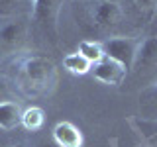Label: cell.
Segmentation results:
<instances>
[{
    "label": "cell",
    "instance_id": "cell-6",
    "mask_svg": "<svg viewBox=\"0 0 157 147\" xmlns=\"http://www.w3.org/2000/svg\"><path fill=\"white\" fill-rule=\"evenodd\" d=\"M90 75L94 77L96 81H100L102 85L120 86L122 82L126 81V77L130 75V71H128L126 67H122L120 63L104 57L102 61H98V63H94V65L90 67Z\"/></svg>",
    "mask_w": 157,
    "mask_h": 147
},
{
    "label": "cell",
    "instance_id": "cell-14",
    "mask_svg": "<svg viewBox=\"0 0 157 147\" xmlns=\"http://www.w3.org/2000/svg\"><path fill=\"white\" fill-rule=\"evenodd\" d=\"M141 106H144L141 118H157V82L141 94Z\"/></svg>",
    "mask_w": 157,
    "mask_h": 147
},
{
    "label": "cell",
    "instance_id": "cell-15",
    "mask_svg": "<svg viewBox=\"0 0 157 147\" xmlns=\"http://www.w3.org/2000/svg\"><path fill=\"white\" fill-rule=\"evenodd\" d=\"M132 2L136 4V8L140 10L141 14H153L155 8H157V0H132Z\"/></svg>",
    "mask_w": 157,
    "mask_h": 147
},
{
    "label": "cell",
    "instance_id": "cell-16",
    "mask_svg": "<svg viewBox=\"0 0 157 147\" xmlns=\"http://www.w3.org/2000/svg\"><path fill=\"white\" fill-rule=\"evenodd\" d=\"M29 2V0H28ZM24 0H0V14L6 16V14H14L18 6H22Z\"/></svg>",
    "mask_w": 157,
    "mask_h": 147
},
{
    "label": "cell",
    "instance_id": "cell-9",
    "mask_svg": "<svg viewBox=\"0 0 157 147\" xmlns=\"http://www.w3.org/2000/svg\"><path fill=\"white\" fill-rule=\"evenodd\" d=\"M132 127L137 135L141 137V143L145 145H157V118H132Z\"/></svg>",
    "mask_w": 157,
    "mask_h": 147
},
{
    "label": "cell",
    "instance_id": "cell-3",
    "mask_svg": "<svg viewBox=\"0 0 157 147\" xmlns=\"http://www.w3.org/2000/svg\"><path fill=\"white\" fill-rule=\"evenodd\" d=\"M124 12L122 6L116 0H92L90 8H88V20L90 26L100 29V32H108L120 26Z\"/></svg>",
    "mask_w": 157,
    "mask_h": 147
},
{
    "label": "cell",
    "instance_id": "cell-10",
    "mask_svg": "<svg viewBox=\"0 0 157 147\" xmlns=\"http://www.w3.org/2000/svg\"><path fill=\"white\" fill-rule=\"evenodd\" d=\"M22 122V108L14 100H4L0 102V130L12 131L16 130Z\"/></svg>",
    "mask_w": 157,
    "mask_h": 147
},
{
    "label": "cell",
    "instance_id": "cell-8",
    "mask_svg": "<svg viewBox=\"0 0 157 147\" xmlns=\"http://www.w3.org/2000/svg\"><path fill=\"white\" fill-rule=\"evenodd\" d=\"M153 67H157V36H149L145 39H140V43H137L134 69L144 71V69H153Z\"/></svg>",
    "mask_w": 157,
    "mask_h": 147
},
{
    "label": "cell",
    "instance_id": "cell-2",
    "mask_svg": "<svg viewBox=\"0 0 157 147\" xmlns=\"http://www.w3.org/2000/svg\"><path fill=\"white\" fill-rule=\"evenodd\" d=\"M59 0H29V22L49 39L57 37Z\"/></svg>",
    "mask_w": 157,
    "mask_h": 147
},
{
    "label": "cell",
    "instance_id": "cell-7",
    "mask_svg": "<svg viewBox=\"0 0 157 147\" xmlns=\"http://www.w3.org/2000/svg\"><path fill=\"white\" fill-rule=\"evenodd\" d=\"M53 143L57 147H82L85 137L73 122H59L53 127Z\"/></svg>",
    "mask_w": 157,
    "mask_h": 147
},
{
    "label": "cell",
    "instance_id": "cell-18",
    "mask_svg": "<svg viewBox=\"0 0 157 147\" xmlns=\"http://www.w3.org/2000/svg\"><path fill=\"white\" fill-rule=\"evenodd\" d=\"M36 147H57L55 143H39V145H36Z\"/></svg>",
    "mask_w": 157,
    "mask_h": 147
},
{
    "label": "cell",
    "instance_id": "cell-13",
    "mask_svg": "<svg viewBox=\"0 0 157 147\" xmlns=\"http://www.w3.org/2000/svg\"><path fill=\"white\" fill-rule=\"evenodd\" d=\"M78 53H81L82 57L86 59L90 65H94V63L102 61L106 55H104V49H102V43L100 41H94V39H82L81 43H78Z\"/></svg>",
    "mask_w": 157,
    "mask_h": 147
},
{
    "label": "cell",
    "instance_id": "cell-12",
    "mask_svg": "<svg viewBox=\"0 0 157 147\" xmlns=\"http://www.w3.org/2000/svg\"><path fill=\"white\" fill-rule=\"evenodd\" d=\"M43 122H45V112H43V108L29 106L26 110H22V122H20V126H24L28 131L39 130V127L43 126Z\"/></svg>",
    "mask_w": 157,
    "mask_h": 147
},
{
    "label": "cell",
    "instance_id": "cell-21",
    "mask_svg": "<svg viewBox=\"0 0 157 147\" xmlns=\"http://www.w3.org/2000/svg\"><path fill=\"white\" fill-rule=\"evenodd\" d=\"M14 147H22V145H14Z\"/></svg>",
    "mask_w": 157,
    "mask_h": 147
},
{
    "label": "cell",
    "instance_id": "cell-1",
    "mask_svg": "<svg viewBox=\"0 0 157 147\" xmlns=\"http://www.w3.org/2000/svg\"><path fill=\"white\" fill-rule=\"evenodd\" d=\"M57 82V69L43 55H26L16 65V85L28 96L49 94Z\"/></svg>",
    "mask_w": 157,
    "mask_h": 147
},
{
    "label": "cell",
    "instance_id": "cell-19",
    "mask_svg": "<svg viewBox=\"0 0 157 147\" xmlns=\"http://www.w3.org/2000/svg\"><path fill=\"white\" fill-rule=\"evenodd\" d=\"M78 2H92V0H78Z\"/></svg>",
    "mask_w": 157,
    "mask_h": 147
},
{
    "label": "cell",
    "instance_id": "cell-5",
    "mask_svg": "<svg viewBox=\"0 0 157 147\" xmlns=\"http://www.w3.org/2000/svg\"><path fill=\"white\" fill-rule=\"evenodd\" d=\"M29 32V24L24 18L14 16L8 20H2L0 24V51L2 53H14L26 43Z\"/></svg>",
    "mask_w": 157,
    "mask_h": 147
},
{
    "label": "cell",
    "instance_id": "cell-4",
    "mask_svg": "<svg viewBox=\"0 0 157 147\" xmlns=\"http://www.w3.org/2000/svg\"><path fill=\"white\" fill-rule=\"evenodd\" d=\"M137 43H140V39H136V37L114 36V37H108V39L102 41V49H104V55L108 59L120 63L122 67H126L128 71H132V69H134Z\"/></svg>",
    "mask_w": 157,
    "mask_h": 147
},
{
    "label": "cell",
    "instance_id": "cell-20",
    "mask_svg": "<svg viewBox=\"0 0 157 147\" xmlns=\"http://www.w3.org/2000/svg\"><path fill=\"white\" fill-rule=\"evenodd\" d=\"M136 147H147V145H145V143H141V145H136Z\"/></svg>",
    "mask_w": 157,
    "mask_h": 147
},
{
    "label": "cell",
    "instance_id": "cell-11",
    "mask_svg": "<svg viewBox=\"0 0 157 147\" xmlns=\"http://www.w3.org/2000/svg\"><path fill=\"white\" fill-rule=\"evenodd\" d=\"M90 67H92V65H90V63H88L78 51L67 53V55L63 57V69H65V71H69L71 75H77V77L88 75V73H90Z\"/></svg>",
    "mask_w": 157,
    "mask_h": 147
},
{
    "label": "cell",
    "instance_id": "cell-17",
    "mask_svg": "<svg viewBox=\"0 0 157 147\" xmlns=\"http://www.w3.org/2000/svg\"><path fill=\"white\" fill-rule=\"evenodd\" d=\"M8 94H10V85H8L6 77L0 75V102L8 100Z\"/></svg>",
    "mask_w": 157,
    "mask_h": 147
}]
</instances>
